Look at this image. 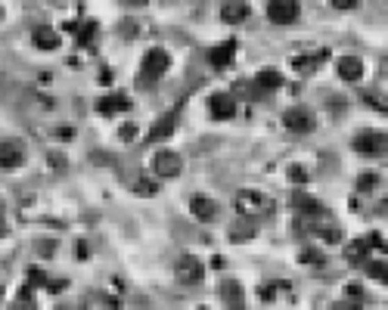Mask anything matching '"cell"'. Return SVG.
<instances>
[{
  "mask_svg": "<svg viewBox=\"0 0 388 310\" xmlns=\"http://www.w3.org/2000/svg\"><path fill=\"white\" fill-rule=\"evenodd\" d=\"M236 211L243 217H258V214L273 211V202L267 199L264 193H258V189H239L236 193Z\"/></svg>",
  "mask_w": 388,
  "mask_h": 310,
  "instance_id": "1",
  "label": "cell"
},
{
  "mask_svg": "<svg viewBox=\"0 0 388 310\" xmlns=\"http://www.w3.org/2000/svg\"><path fill=\"white\" fill-rule=\"evenodd\" d=\"M174 276H177L184 286H199L205 279V264L196 258V255H184L177 264H174Z\"/></svg>",
  "mask_w": 388,
  "mask_h": 310,
  "instance_id": "2",
  "label": "cell"
},
{
  "mask_svg": "<svg viewBox=\"0 0 388 310\" xmlns=\"http://www.w3.org/2000/svg\"><path fill=\"white\" fill-rule=\"evenodd\" d=\"M283 128L292 130V134H311V130L317 128V118H314L311 109L296 105V109H286L283 112Z\"/></svg>",
  "mask_w": 388,
  "mask_h": 310,
  "instance_id": "3",
  "label": "cell"
},
{
  "mask_svg": "<svg viewBox=\"0 0 388 310\" xmlns=\"http://www.w3.org/2000/svg\"><path fill=\"white\" fill-rule=\"evenodd\" d=\"M180 171H184V158L177 153H171V149H159L156 155H152V174L159 177V180H168V177H177Z\"/></svg>",
  "mask_w": 388,
  "mask_h": 310,
  "instance_id": "4",
  "label": "cell"
},
{
  "mask_svg": "<svg viewBox=\"0 0 388 310\" xmlns=\"http://www.w3.org/2000/svg\"><path fill=\"white\" fill-rule=\"evenodd\" d=\"M302 12L298 0H267V19L273 25H292Z\"/></svg>",
  "mask_w": 388,
  "mask_h": 310,
  "instance_id": "5",
  "label": "cell"
},
{
  "mask_svg": "<svg viewBox=\"0 0 388 310\" xmlns=\"http://www.w3.org/2000/svg\"><path fill=\"white\" fill-rule=\"evenodd\" d=\"M168 69H171V53H168V50L156 47V50H149V53L143 56V78H149V81L162 78Z\"/></svg>",
  "mask_w": 388,
  "mask_h": 310,
  "instance_id": "6",
  "label": "cell"
},
{
  "mask_svg": "<svg viewBox=\"0 0 388 310\" xmlns=\"http://www.w3.org/2000/svg\"><path fill=\"white\" fill-rule=\"evenodd\" d=\"M351 146L364 155H379L385 153V134L382 130H360V134H354Z\"/></svg>",
  "mask_w": 388,
  "mask_h": 310,
  "instance_id": "7",
  "label": "cell"
},
{
  "mask_svg": "<svg viewBox=\"0 0 388 310\" xmlns=\"http://www.w3.org/2000/svg\"><path fill=\"white\" fill-rule=\"evenodd\" d=\"M209 115L215 118V121H230V118L236 115V100H233V94H211L209 96Z\"/></svg>",
  "mask_w": 388,
  "mask_h": 310,
  "instance_id": "8",
  "label": "cell"
},
{
  "mask_svg": "<svg viewBox=\"0 0 388 310\" xmlns=\"http://www.w3.org/2000/svg\"><path fill=\"white\" fill-rule=\"evenodd\" d=\"M22 162H25L22 143H16V140H3V143H0V168H3V171H16V168H22Z\"/></svg>",
  "mask_w": 388,
  "mask_h": 310,
  "instance_id": "9",
  "label": "cell"
},
{
  "mask_svg": "<svg viewBox=\"0 0 388 310\" xmlns=\"http://www.w3.org/2000/svg\"><path fill=\"white\" fill-rule=\"evenodd\" d=\"M177 130V109H171V112H165L162 118H159L156 124H152V130H149V137L146 140H152V143H162V140H168V137Z\"/></svg>",
  "mask_w": 388,
  "mask_h": 310,
  "instance_id": "10",
  "label": "cell"
},
{
  "mask_svg": "<svg viewBox=\"0 0 388 310\" xmlns=\"http://www.w3.org/2000/svg\"><path fill=\"white\" fill-rule=\"evenodd\" d=\"M249 16H252V6L245 3V0H227V3L220 6V19H224L227 25H239Z\"/></svg>",
  "mask_w": 388,
  "mask_h": 310,
  "instance_id": "11",
  "label": "cell"
},
{
  "mask_svg": "<svg viewBox=\"0 0 388 310\" xmlns=\"http://www.w3.org/2000/svg\"><path fill=\"white\" fill-rule=\"evenodd\" d=\"M190 211H193V217H196V221L209 223V221H215V217H218V202L209 199V196H193V199H190Z\"/></svg>",
  "mask_w": 388,
  "mask_h": 310,
  "instance_id": "12",
  "label": "cell"
},
{
  "mask_svg": "<svg viewBox=\"0 0 388 310\" xmlns=\"http://www.w3.org/2000/svg\"><path fill=\"white\" fill-rule=\"evenodd\" d=\"M131 109V100L124 94H109V96H99L97 100V112L99 115H118V112H128Z\"/></svg>",
  "mask_w": 388,
  "mask_h": 310,
  "instance_id": "13",
  "label": "cell"
},
{
  "mask_svg": "<svg viewBox=\"0 0 388 310\" xmlns=\"http://www.w3.org/2000/svg\"><path fill=\"white\" fill-rule=\"evenodd\" d=\"M336 71L342 81H360L364 78V62H360V56H342L336 62Z\"/></svg>",
  "mask_w": 388,
  "mask_h": 310,
  "instance_id": "14",
  "label": "cell"
},
{
  "mask_svg": "<svg viewBox=\"0 0 388 310\" xmlns=\"http://www.w3.org/2000/svg\"><path fill=\"white\" fill-rule=\"evenodd\" d=\"M233 56H236V41H224V44H218V47L209 50V62L215 65V69H224V65H230Z\"/></svg>",
  "mask_w": 388,
  "mask_h": 310,
  "instance_id": "15",
  "label": "cell"
},
{
  "mask_svg": "<svg viewBox=\"0 0 388 310\" xmlns=\"http://www.w3.org/2000/svg\"><path fill=\"white\" fill-rule=\"evenodd\" d=\"M31 41H35L38 50H56L59 47V31H53L50 25H38L35 31H31Z\"/></svg>",
  "mask_w": 388,
  "mask_h": 310,
  "instance_id": "16",
  "label": "cell"
},
{
  "mask_svg": "<svg viewBox=\"0 0 388 310\" xmlns=\"http://www.w3.org/2000/svg\"><path fill=\"white\" fill-rule=\"evenodd\" d=\"M255 87H261L264 94H273V90L283 87V75L277 69H261L255 75Z\"/></svg>",
  "mask_w": 388,
  "mask_h": 310,
  "instance_id": "17",
  "label": "cell"
},
{
  "mask_svg": "<svg viewBox=\"0 0 388 310\" xmlns=\"http://www.w3.org/2000/svg\"><path fill=\"white\" fill-rule=\"evenodd\" d=\"M292 205L302 211V214H307V217H320L326 211L317 199H314V196H307V193H296V196H292Z\"/></svg>",
  "mask_w": 388,
  "mask_h": 310,
  "instance_id": "18",
  "label": "cell"
},
{
  "mask_svg": "<svg viewBox=\"0 0 388 310\" xmlns=\"http://www.w3.org/2000/svg\"><path fill=\"white\" fill-rule=\"evenodd\" d=\"M326 59V53H311V56H296L292 59V69L298 71V75H314V71L320 69V62Z\"/></svg>",
  "mask_w": 388,
  "mask_h": 310,
  "instance_id": "19",
  "label": "cell"
},
{
  "mask_svg": "<svg viewBox=\"0 0 388 310\" xmlns=\"http://www.w3.org/2000/svg\"><path fill=\"white\" fill-rule=\"evenodd\" d=\"M366 255H370V246H366V239H354L345 246V261L348 264H364Z\"/></svg>",
  "mask_w": 388,
  "mask_h": 310,
  "instance_id": "20",
  "label": "cell"
},
{
  "mask_svg": "<svg viewBox=\"0 0 388 310\" xmlns=\"http://www.w3.org/2000/svg\"><path fill=\"white\" fill-rule=\"evenodd\" d=\"M131 189H134V196H143V199H149V196L159 193V183L149 180V177H137V180L131 183Z\"/></svg>",
  "mask_w": 388,
  "mask_h": 310,
  "instance_id": "21",
  "label": "cell"
},
{
  "mask_svg": "<svg viewBox=\"0 0 388 310\" xmlns=\"http://www.w3.org/2000/svg\"><path fill=\"white\" fill-rule=\"evenodd\" d=\"M220 298L224 301H243V289H239V282H224V286H220Z\"/></svg>",
  "mask_w": 388,
  "mask_h": 310,
  "instance_id": "22",
  "label": "cell"
},
{
  "mask_svg": "<svg viewBox=\"0 0 388 310\" xmlns=\"http://www.w3.org/2000/svg\"><path fill=\"white\" fill-rule=\"evenodd\" d=\"M354 187H357L360 193H370V189L379 187V174H360L357 180H354Z\"/></svg>",
  "mask_w": 388,
  "mask_h": 310,
  "instance_id": "23",
  "label": "cell"
},
{
  "mask_svg": "<svg viewBox=\"0 0 388 310\" xmlns=\"http://www.w3.org/2000/svg\"><path fill=\"white\" fill-rule=\"evenodd\" d=\"M298 261H302V264H311V267H320V264H323V255H320V252H314V248H302Z\"/></svg>",
  "mask_w": 388,
  "mask_h": 310,
  "instance_id": "24",
  "label": "cell"
},
{
  "mask_svg": "<svg viewBox=\"0 0 388 310\" xmlns=\"http://www.w3.org/2000/svg\"><path fill=\"white\" fill-rule=\"evenodd\" d=\"M364 239H366V246H370V252H382V255H385V239H382V233H366Z\"/></svg>",
  "mask_w": 388,
  "mask_h": 310,
  "instance_id": "25",
  "label": "cell"
},
{
  "mask_svg": "<svg viewBox=\"0 0 388 310\" xmlns=\"http://www.w3.org/2000/svg\"><path fill=\"white\" fill-rule=\"evenodd\" d=\"M255 233V230H252V223H243V227H230V239H249V236Z\"/></svg>",
  "mask_w": 388,
  "mask_h": 310,
  "instance_id": "26",
  "label": "cell"
},
{
  "mask_svg": "<svg viewBox=\"0 0 388 310\" xmlns=\"http://www.w3.org/2000/svg\"><path fill=\"white\" fill-rule=\"evenodd\" d=\"M93 35H97V22H87L81 31H78V41L81 44H93Z\"/></svg>",
  "mask_w": 388,
  "mask_h": 310,
  "instance_id": "27",
  "label": "cell"
},
{
  "mask_svg": "<svg viewBox=\"0 0 388 310\" xmlns=\"http://www.w3.org/2000/svg\"><path fill=\"white\" fill-rule=\"evenodd\" d=\"M29 282H31V286H35V282H38V286H47V273L41 267H31L29 270Z\"/></svg>",
  "mask_w": 388,
  "mask_h": 310,
  "instance_id": "28",
  "label": "cell"
},
{
  "mask_svg": "<svg viewBox=\"0 0 388 310\" xmlns=\"http://www.w3.org/2000/svg\"><path fill=\"white\" fill-rule=\"evenodd\" d=\"M370 276H373V279H382L385 282V261H373L370 264Z\"/></svg>",
  "mask_w": 388,
  "mask_h": 310,
  "instance_id": "29",
  "label": "cell"
},
{
  "mask_svg": "<svg viewBox=\"0 0 388 310\" xmlns=\"http://www.w3.org/2000/svg\"><path fill=\"white\" fill-rule=\"evenodd\" d=\"M118 137H122V140H124V143H131V140H134V137H137V124H124V128H122V130H118Z\"/></svg>",
  "mask_w": 388,
  "mask_h": 310,
  "instance_id": "30",
  "label": "cell"
},
{
  "mask_svg": "<svg viewBox=\"0 0 388 310\" xmlns=\"http://www.w3.org/2000/svg\"><path fill=\"white\" fill-rule=\"evenodd\" d=\"M280 286H283V282H267V286L261 289V298H264V301H270L273 295H277V289H280Z\"/></svg>",
  "mask_w": 388,
  "mask_h": 310,
  "instance_id": "31",
  "label": "cell"
},
{
  "mask_svg": "<svg viewBox=\"0 0 388 310\" xmlns=\"http://www.w3.org/2000/svg\"><path fill=\"white\" fill-rule=\"evenodd\" d=\"M65 286H69L65 279H47V292H53V295H59Z\"/></svg>",
  "mask_w": 388,
  "mask_h": 310,
  "instance_id": "32",
  "label": "cell"
},
{
  "mask_svg": "<svg viewBox=\"0 0 388 310\" xmlns=\"http://www.w3.org/2000/svg\"><path fill=\"white\" fill-rule=\"evenodd\" d=\"M289 177L296 183H307V171H302V168H289Z\"/></svg>",
  "mask_w": 388,
  "mask_h": 310,
  "instance_id": "33",
  "label": "cell"
},
{
  "mask_svg": "<svg viewBox=\"0 0 388 310\" xmlns=\"http://www.w3.org/2000/svg\"><path fill=\"white\" fill-rule=\"evenodd\" d=\"M357 3H360V0H332V6H336V10H354Z\"/></svg>",
  "mask_w": 388,
  "mask_h": 310,
  "instance_id": "34",
  "label": "cell"
},
{
  "mask_svg": "<svg viewBox=\"0 0 388 310\" xmlns=\"http://www.w3.org/2000/svg\"><path fill=\"white\" fill-rule=\"evenodd\" d=\"M59 140H65V143L75 140V130H72V128H59Z\"/></svg>",
  "mask_w": 388,
  "mask_h": 310,
  "instance_id": "35",
  "label": "cell"
},
{
  "mask_svg": "<svg viewBox=\"0 0 388 310\" xmlns=\"http://www.w3.org/2000/svg\"><path fill=\"white\" fill-rule=\"evenodd\" d=\"M348 295H351V298H360V295H364V289H360L357 282H348Z\"/></svg>",
  "mask_w": 388,
  "mask_h": 310,
  "instance_id": "36",
  "label": "cell"
},
{
  "mask_svg": "<svg viewBox=\"0 0 388 310\" xmlns=\"http://www.w3.org/2000/svg\"><path fill=\"white\" fill-rule=\"evenodd\" d=\"M332 310H360V301H357V304H354V301H351V304H348V301H339Z\"/></svg>",
  "mask_w": 388,
  "mask_h": 310,
  "instance_id": "37",
  "label": "cell"
},
{
  "mask_svg": "<svg viewBox=\"0 0 388 310\" xmlns=\"http://www.w3.org/2000/svg\"><path fill=\"white\" fill-rule=\"evenodd\" d=\"M3 236H6V217L0 214V239H3Z\"/></svg>",
  "mask_w": 388,
  "mask_h": 310,
  "instance_id": "38",
  "label": "cell"
},
{
  "mask_svg": "<svg viewBox=\"0 0 388 310\" xmlns=\"http://www.w3.org/2000/svg\"><path fill=\"white\" fill-rule=\"evenodd\" d=\"M124 3H128V6H146L149 0H124Z\"/></svg>",
  "mask_w": 388,
  "mask_h": 310,
  "instance_id": "39",
  "label": "cell"
},
{
  "mask_svg": "<svg viewBox=\"0 0 388 310\" xmlns=\"http://www.w3.org/2000/svg\"><path fill=\"white\" fill-rule=\"evenodd\" d=\"M0 16H3V6H0Z\"/></svg>",
  "mask_w": 388,
  "mask_h": 310,
  "instance_id": "40",
  "label": "cell"
},
{
  "mask_svg": "<svg viewBox=\"0 0 388 310\" xmlns=\"http://www.w3.org/2000/svg\"><path fill=\"white\" fill-rule=\"evenodd\" d=\"M0 298H3V289H0Z\"/></svg>",
  "mask_w": 388,
  "mask_h": 310,
  "instance_id": "41",
  "label": "cell"
},
{
  "mask_svg": "<svg viewBox=\"0 0 388 310\" xmlns=\"http://www.w3.org/2000/svg\"><path fill=\"white\" fill-rule=\"evenodd\" d=\"M236 310H239V307H236Z\"/></svg>",
  "mask_w": 388,
  "mask_h": 310,
  "instance_id": "42",
  "label": "cell"
}]
</instances>
